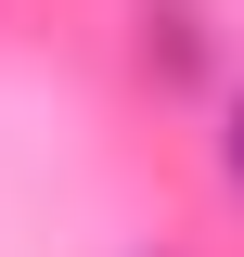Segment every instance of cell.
Listing matches in <instances>:
<instances>
[{"instance_id":"cell-1","label":"cell","mask_w":244,"mask_h":257,"mask_svg":"<svg viewBox=\"0 0 244 257\" xmlns=\"http://www.w3.org/2000/svg\"><path fill=\"white\" fill-rule=\"evenodd\" d=\"M218 167H231V193H244V103H231V128H218Z\"/></svg>"}]
</instances>
